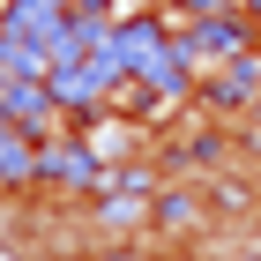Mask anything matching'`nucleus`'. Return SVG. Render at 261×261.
Instances as JSON below:
<instances>
[{
	"instance_id": "f257e3e1",
	"label": "nucleus",
	"mask_w": 261,
	"mask_h": 261,
	"mask_svg": "<svg viewBox=\"0 0 261 261\" xmlns=\"http://www.w3.org/2000/svg\"><path fill=\"white\" fill-rule=\"evenodd\" d=\"M0 261H8V254H0Z\"/></svg>"
}]
</instances>
